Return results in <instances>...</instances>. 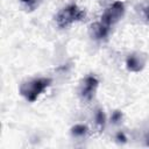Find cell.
I'll use <instances>...</instances> for the list:
<instances>
[{"instance_id": "cell-10", "label": "cell", "mask_w": 149, "mask_h": 149, "mask_svg": "<svg viewBox=\"0 0 149 149\" xmlns=\"http://www.w3.org/2000/svg\"><path fill=\"white\" fill-rule=\"evenodd\" d=\"M139 15L141 16V19H142L147 24H149V1L142 2V3L140 5Z\"/></svg>"}, {"instance_id": "cell-11", "label": "cell", "mask_w": 149, "mask_h": 149, "mask_svg": "<svg viewBox=\"0 0 149 149\" xmlns=\"http://www.w3.org/2000/svg\"><path fill=\"white\" fill-rule=\"evenodd\" d=\"M121 119H122V114H121V112H119V111H115V112L112 114V118H111V120H112L114 123L121 121Z\"/></svg>"}, {"instance_id": "cell-2", "label": "cell", "mask_w": 149, "mask_h": 149, "mask_svg": "<svg viewBox=\"0 0 149 149\" xmlns=\"http://www.w3.org/2000/svg\"><path fill=\"white\" fill-rule=\"evenodd\" d=\"M86 13L76 3H70L61 8L55 15V22L58 28H68L73 23L80 22L85 19Z\"/></svg>"}, {"instance_id": "cell-1", "label": "cell", "mask_w": 149, "mask_h": 149, "mask_svg": "<svg viewBox=\"0 0 149 149\" xmlns=\"http://www.w3.org/2000/svg\"><path fill=\"white\" fill-rule=\"evenodd\" d=\"M52 80L48 77H35L22 81L19 86V93L28 101L35 102L51 85Z\"/></svg>"}, {"instance_id": "cell-5", "label": "cell", "mask_w": 149, "mask_h": 149, "mask_svg": "<svg viewBox=\"0 0 149 149\" xmlns=\"http://www.w3.org/2000/svg\"><path fill=\"white\" fill-rule=\"evenodd\" d=\"M147 55L143 52H132L126 58V68L130 72H140L147 64Z\"/></svg>"}, {"instance_id": "cell-6", "label": "cell", "mask_w": 149, "mask_h": 149, "mask_svg": "<svg viewBox=\"0 0 149 149\" xmlns=\"http://www.w3.org/2000/svg\"><path fill=\"white\" fill-rule=\"evenodd\" d=\"M109 30H111V27L106 26L101 21H98V22H94L90 26L88 35L94 41H102L108 36Z\"/></svg>"}, {"instance_id": "cell-4", "label": "cell", "mask_w": 149, "mask_h": 149, "mask_svg": "<svg viewBox=\"0 0 149 149\" xmlns=\"http://www.w3.org/2000/svg\"><path fill=\"white\" fill-rule=\"evenodd\" d=\"M125 12H126L125 3L122 1H114L105 9V12L100 17V21L106 26L112 27L123 17Z\"/></svg>"}, {"instance_id": "cell-9", "label": "cell", "mask_w": 149, "mask_h": 149, "mask_svg": "<svg viewBox=\"0 0 149 149\" xmlns=\"http://www.w3.org/2000/svg\"><path fill=\"white\" fill-rule=\"evenodd\" d=\"M94 123L99 132H102L106 125V115L101 108H98L94 112Z\"/></svg>"}, {"instance_id": "cell-7", "label": "cell", "mask_w": 149, "mask_h": 149, "mask_svg": "<svg viewBox=\"0 0 149 149\" xmlns=\"http://www.w3.org/2000/svg\"><path fill=\"white\" fill-rule=\"evenodd\" d=\"M70 133H71V136H72L73 139L83 140V139H85V137L87 136V134H88V128H87L85 125H83V123H77V125H74V126L71 128Z\"/></svg>"}, {"instance_id": "cell-8", "label": "cell", "mask_w": 149, "mask_h": 149, "mask_svg": "<svg viewBox=\"0 0 149 149\" xmlns=\"http://www.w3.org/2000/svg\"><path fill=\"white\" fill-rule=\"evenodd\" d=\"M42 1L43 0H19L21 8L26 12H34L41 6Z\"/></svg>"}, {"instance_id": "cell-3", "label": "cell", "mask_w": 149, "mask_h": 149, "mask_svg": "<svg viewBox=\"0 0 149 149\" xmlns=\"http://www.w3.org/2000/svg\"><path fill=\"white\" fill-rule=\"evenodd\" d=\"M98 87H99L98 78L93 74H87L80 80L79 88H78V95L83 101L90 102L94 99Z\"/></svg>"}]
</instances>
